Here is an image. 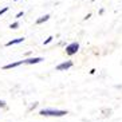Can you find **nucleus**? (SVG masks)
<instances>
[{
  "label": "nucleus",
  "mask_w": 122,
  "mask_h": 122,
  "mask_svg": "<svg viewBox=\"0 0 122 122\" xmlns=\"http://www.w3.org/2000/svg\"><path fill=\"white\" fill-rule=\"evenodd\" d=\"M40 114L46 115V117H63V115L67 114L66 110H56V109H43L40 110Z\"/></svg>",
  "instance_id": "nucleus-1"
},
{
  "label": "nucleus",
  "mask_w": 122,
  "mask_h": 122,
  "mask_svg": "<svg viewBox=\"0 0 122 122\" xmlns=\"http://www.w3.org/2000/svg\"><path fill=\"white\" fill-rule=\"evenodd\" d=\"M79 50V43L78 42H72V43H70L67 47H66V54L67 55H74L76 54Z\"/></svg>",
  "instance_id": "nucleus-2"
},
{
  "label": "nucleus",
  "mask_w": 122,
  "mask_h": 122,
  "mask_svg": "<svg viewBox=\"0 0 122 122\" xmlns=\"http://www.w3.org/2000/svg\"><path fill=\"white\" fill-rule=\"evenodd\" d=\"M72 66V62L71 61H67V62H63V63H61V65L56 66V70H59V71H63V70H67V68H70Z\"/></svg>",
  "instance_id": "nucleus-3"
},
{
  "label": "nucleus",
  "mask_w": 122,
  "mask_h": 122,
  "mask_svg": "<svg viewBox=\"0 0 122 122\" xmlns=\"http://www.w3.org/2000/svg\"><path fill=\"white\" fill-rule=\"evenodd\" d=\"M43 61V58H30V59H25L24 63L25 65H35V63H40Z\"/></svg>",
  "instance_id": "nucleus-4"
},
{
  "label": "nucleus",
  "mask_w": 122,
  "mask_h": 122,
  "mask_svg": "<svg viewBox=\"0 0 122 122\" xmlns=\"http://www.w3.org/2000/svg\"><path fill=\"white\" fill-rule=\"evenodd\" d=\"M22 63H24V61H19V62H14V63H10V65H5L4 66V70H8V68H15L18 67V66H20Z\"/></svg>",
  "instance_id": "nucleus-5"
},
{
  "label": "nucleus",
  "mask_w": 122,
  "mask_h": 122,
  "mask_svg": "<svg viewBox=\"0 0 122 122\" xmlns=\"http://www.w3.org/2000/svg\"><path fill=\"white\" fill-rule=\"evenodd\" d=\"M23 40H24V38H18V39H14V40H10L5 46L10 47V46H14V44H19V43H22Z\"/></svg>",
  "instance_id": "nucleus-6"
},
{
  "label": "nucleus",
  "mask_w": 122,
  "mask_h": 122,
  "mask_svg": "<svg viewBox=\"0 0 122 122\" xmlns=\"http://www.w3.org/2000/svg\"><path fill=\"white\" fill-rule=\"evenodd\" d=\"M48 19H50V15H44V16H42L40 19H38V20H36V23H38V24H42V23L47 22Z\"/></svg>",
  "instance_id": "nucleus-7"
},
{
  "label": "nucleus",
  "mask_w": 122,
  "mask_h": 122,
  "mask_svg": "<svg viewBox=\"0 0 122 122\" xmlns=\"http://www.w3.org/2000/svg\"><path fill=\"white\" fill-rule=\"evenodd\" d=\"M52 39H54L52 36H48V38H47V39L44 40V44H48V43H50V42H51V40H52Z\"/></svg>",
  "instance_id": "nucleus-8"
},
{
  "label": "nucleus",
  "mask_w": 122,
  "mask_h": 122,
  "mask_svg": "<svg viewBox=\"0 0 122 122\" xmlns=\"http://www.w3.org/2000/svg\"><path fill=\"white\" fill-rule=\"evenodd\" d=\"M18 27H19V23L18 22H16V23H14V24H11V27H10V28H18Z\"/></svg>",
  "instance_id": "nucleus-9"
},
{
  "label": "nucleus",
  "mask_w": 122,
  "mask_h": 122,
  "mask_svg": "<svg viewBox=\"0 0 122 122\" xmlns=\"http://www.w3.org/2000/svg\"><path fill=\"white\" fill-rule=\"evenodd\" d=\"M8 11V8L7 7H5V8H3V10H0V15H1V14H4V12H7Z\"/></svg>",
  "instance_id": "nucleus-10"
},
{
  "label": "nucleus",
  "mask_w": 122,
  "mask_h": 122,
  "mask_svg": "<svg viewBox=\"0 0 122 122\" xmlns=\"http://www.w3.org/2000/svg\"><path fill=\"white\" fill-rule=\"evenodd\" d=\"M20 16H23V12H19V14L16 15V18H20Z\"/></svg>",
  "instance_id": "nucleus-11"
},
{
  "label": "nucleus",
  "mask_w": 122,
  "mask_h": 122,
  "mask_svg": "<svg viewBox=\"0 0 122 122\" xmlns=\"http://www.w3.org/2000/svg\"><path fill=\"white\" fill-rule=\"evenodd\" d=\"M3 106H4V102L1 101V102H0V107H3Z\"/></svg>",
  "instance_id": "nucleus-12"
},
{
  "label": "nucleus",
  "mask_w": 122,
  "mask_h": 122,
  "mask_svg": "<svg viewBox=\"0 0 122 122\" xmlns=\"http://www.w3.org/2000/svg\"><path fill=\"white\" fill-rule=\"evenodd\" d=\"M91 1H95V0H91Z\"/></svg>",
  "instance_id": "nucleus-13"
},
{
  "label": "nucleus",
  "mask_w": 122,
  "mask_h": 122,
  "mask_svg": "<svg viewBox=\"0 0 122 122\" xmlns=\"http://www.w3.org/2000/svg\"><path fill=\"white\" fill-rule=\"evenodd\" d=\"M15 1H18V0H15Z\"/></svg>",
  "instance_id": "nucleus-14"
}]
</instances>
